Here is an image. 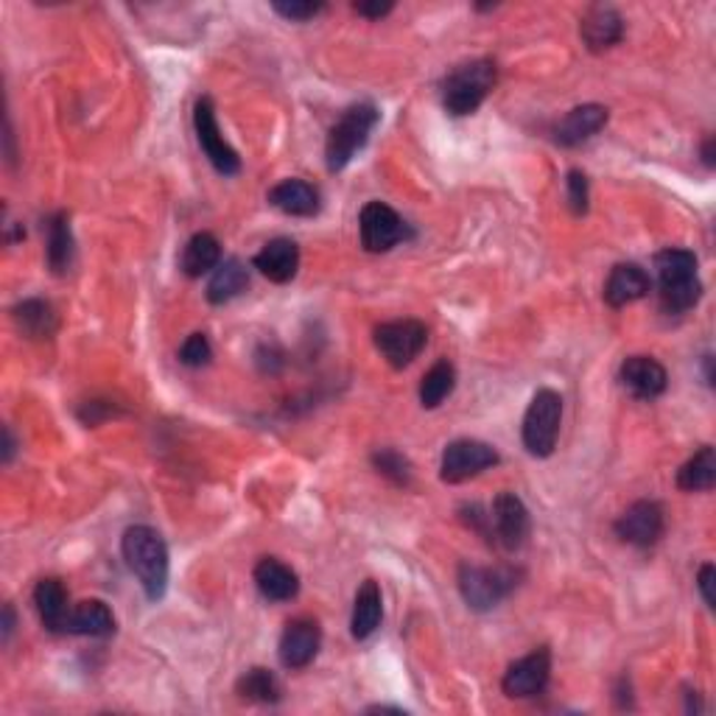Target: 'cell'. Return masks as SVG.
Returning a JSON list of instances; mask_svg holds the SVG:
<instances>
[{
  "instance_id": "cell-1",
  "label": "cell",
  "mask_w": 716,
  "mask_h": 716,
  "mask_svg": "<svg viewBox=\"0 0 716 716\" xmlns=\"http://www.w3.org/2000/svg\"><path fill=\"white\" fill-rule=\"evenodd\" d=\"M123 559L152 602L163 599L169 588V546L152 526H129L121 541Z\"/></svg>"
},
{
  "instance_id": "cell-2",
  "label": "cell",
  "mask_w": 716,
  "mask_h": 716,
  "mask_svg": "<svg viewBox=\"0 0 716 716\" xmlns=\"http://www.w3.org/2000/svg\"><path fill=\"white\" fill-rule=\"evenodd\" d=\"M658 272V303L664 314H686L703 298V283L697 278V255L692 250L669 246L655 255Z\"/></svg>"
},
{
  "instance_id": "cell-3",
  "label": "cell",
  "mask_w": 716,
  "mask_h": 716,
  "mask_svg": "<svg viewBox=\"0 0 716 716\" xmlns=\"http://www.w3.org/2000/svg\"><path fill=\"white\" fill-rule=\"evenodd\" d=\"M375 123H379V110L373 104H353L342 112V118L327 132L325 143V163L331 174L347 169L350 160L367 147Z\"/></svg>"
},
{
  "instance_id": "cell-4",
  "label": "cell",
  "mask_w": 716,
  "mask_h": 716,
  "mask_svg": "<svg viewBox=\"0 0 716 716\" xmlns=\"http://www.w3.org/2000/svg\"><path fill=\"white\" fill-rule=\"evenodd\" d=\"M495 88V64L490 59H473L460 64L443 82V107L448 115H473Z\"/></svg>"
},
{
  "instance_id": "cell-5",
  "label": "cell",
  "mask_w": 716,
  "mask_h": 716,
  "mask_svg": "<svg viewBox=\"0 0 716 716\" xmlns=\"http://www.w3.org/2000/svg\"><path fill=\"white\" fill-rule=\"evenodd\" d=\"M521 571L510 568V565H498V568H484V565H460V594L465 605L476 613H487L498 607L507 599L515 588H518Z\"/></svg>"
},
{
  "instance_id": "cell-6",
  "label": "cell",
  "mask_w": 716,
  "mask_h": 716,
  "mask_svg": "<svg viewBox=\"0 0 716 716\" xmlns=\"http://www.w3.org/2000/svg\"><path fill=\"white\" fill-rule=\"evenodd\" d=\"M559 420H563V397L554 390H537L530 409L524 414L521 437L524 448L537 460H546L554 454V445L559 437Z\"/></svg>"
},
{
  "instance_id": "cell-7",
  "label": "cell",
  "mask_w": 716,
  "mask_h": 716,
  "mask_svg": "<svg viewBox=\"0 0 716 716\" xmlns=\"http://www.w3.org/2000/svg\"><path fill=\"white\" fill-rule=\"evenodd\" d=\"M425 342H428V327L420 320H395L375 327V347L395 370L409 367L423 353Z\"/></svg>"
},
{
  "instance_id": "cell-8",
  "label": "cell",
  "mask_w": 716,
  "mask_h": 716,
  "mask_svg": "<svg viewBox=\"0 0 716 716\" xmlns=\"http://www.w3.org/2000/svg\"><path fill=\"white\" fill-rule=\"evenodd\" d=\"M490 513V543L507 548V552H518L526 543L532 532L530 510L524 501L515 493H498L493 501Z\"/></svg>"
},
{
  "instance_id": "cell-9",
  "label": "cell",
  "mask_w": 716,
  "mask_h": 716,
  "mask_svg": "<svg viewBox=\"0 0 716 716\" xmlns=\"http://www.w3.org/2000/svg\"><path fill=\"white\" fill-rule=\"evenodd\" d=\"M193 129H196V140L202 147L204 158L210 160V165L219 171L222 177H235L241 171V158L228 140L222 138V129H219L216 110H213V101L204 95V99L196 101V110H193Z\"/></svg>"
},
{
  "instance_id": "cell-10",
  "label": "cell",
  "mask_w": 716,
  "mask_h": 716,
  "mask_svg": "<svg viewBox=\"0 0 716 716\" xmlns=\"http://www.w3.org/2000/svg\"><path fill=\"white\" fill-rule=\"evenodd\" d=\"M498 462L501 456L493 445L482 443V440H454L443 451L440 478L448 484H462L467 478L478 476L482 471H487V467H495Z\"/></svg>"
},
{
  "instance_id": "cell-11",
  "label": "cell",
  "mask_w": 716,
  "mask_h": 716,
  "mask_svg": "<svg viewBox=\"0 0 716 716\" xmlns=\"http://www.w3.org/2000/svg\"><path fill=\"white\" fill-rule=\"evenodd\" d=\"M359 228H362V246L367 252H373V255L390 252L392 246H397L409 235L406 222L384 202L364 204L362 216H359Z\"/></svg>"
},
{
  "instance_id": "cell-12",
  "label": "cell",
  "mask_w": 716,
  "mask_h": 716,
  "mask_svg": "<svg viewBox=\"0 0 716 716\" xmlns=\"http://www.w3.org/2000/svg\"><path fill=\"white\" fill-rule=\"evenodd\" d=\"M548 677H552V653H548V647H541L535 649V653L524 655L521 660H515V664L504 672L501 688L513 699L537 697V694L546 692Z\"/></svg>"
},
{
  "instance_id": "cell-13",
  "label": "cell",
  "mask_w": 716,
  "mask_h": 716,
  "mask_svg": "<svg viewBox=\"0 0 716 716\" xmlns=\"http://www.w3.org/2000/svg\"><path fill=\"white\" fill-rule=\"evenodd\" d=\"M664 530L666 518L658 501H635L633 507L624 510L622 518L616 521V535L638 548L655 546L664 537Z\"/></svg>"
},
{
  "instance_id": "cell-14",
  "label": "cell",
  "mask_w": 716,
  "mask_h": 716,
  "mask_svg": "<svg viewBox=\"0 0 716 716\" xmlns=\"http://www.w3.org/2000/svg\"><path fill=\"white\" fill-rule=\"evenodd\" d=\"M322 644V629L314 618H294L285 624L283 635H280V664L285 669H305L311 660L316 658Z\"/></svg>"
},
{
  "instance_id": "cell-15",
  "label": "cell",
  "mask_w": 716,
  "mask_h": 716,
  "mask_svg": "<svg viewBox=\"0 0 716 716\" xmlns=\"http://www.w3.org/2000/svg\"><path fill=\"white\" fill-rule=\"evenodd\" d=\"M618 381L638 401H655L669 386V373L653 355H629L618 370Z\"/></svg>"
},
{
  "instance_id": "cell-16",
  "label": "cell",
  "mask_w": 716,
  "mask_h": 716,
  "mask_svg": "<svg viewBox=\"0 0 716 716\" xmlns=\"http://www.w3.org/2000/svg\"><path fill=\"white\" fill-rule=\"evenodd\" d=\"M607 123V107L602 104H583L565 112L557 123H554V143L571 149L579 147L594 134H599Z\"/></svg>"
},
{
  "instance_id": "cell-17",
  "label": "cell",
  "mask_w": 716,
  "mask_h": 716,
  "mask_svg": "<svg viewBox=\"0 0 716 716\" xmlns=\"http://www.w3.org/2000/svg\"><path fill=\"white\" fill-rule=\"evenodd\" d=\"M653 292V280L638 263H618V266L611 269L605 283V300L613 309H624V305H633L638 300H644Z\"/></svg>"
},
{
  "instance_id": "cell-18",
  "label": "cell",
  "mask_w": 716,
  "mask_h": 716,
  "mask_svg": "<svg viewBox=\"0 0 716 716\" xmlns=\"http://www.w3.org/2000/svg\"><path fill=\"white\" fill-rule=\"evenodd\" d=\"M579 37L591 53H605L624 37V20L613 7H594L579 23Z\"/></svg>"
},
{
  "instance_id": "cell-19",
  "label": "cell",
  "mask_w": 716,
  "mask_h": 716,
  "mask_svg": "<svg viewBox=\"0 0 716 716\" xmlns=\"http://www.w3.org/2000/svg\"><path fill=\"white\" fill-rule=\"evenodd\" d=\"M258 272L272 283H292L300 269V246L292 239H272L255 258H252Z\"/></svg>"
},
{
  "instance_id": "cell-20",
  "label": "cell",
  "mask_w": 716,
  "mask_h": 716,
  "mask_svg": "<svg viewBox=\"0 0 716 716\" xmlns=\"http://www.w3.org/2000/svg\"><path fill=\"white\" fill-rule=\"evenodd\" d=\"M269 204L285 216L311 219L320 213V191L305 180H283L269 191Z\"/></svg>"
},
{
  "instance_id": "cell-21",
  "label": "cell",
  "mask_w": 716,
  "mask_h": 716,
  "mask_svg": "<svg viewBox=\"0 0 716 716\" xmlns=\"http://www.w3.org/2000/svg\"><path fill=\"white\" fill-rule=\"evenodd\" d=\"M255 585L263 599L269 602H292L300 594V577L292 565L280 563L274 557H263L255 565Z\"/></svg>"
},
{
  "instance_id": "cell-22",
  "label": "cell",
  "mask_w": 716,
  "mask_h": 716,
  "mask_svg": "<svg viewBox=\"0 0 716 716\" xmlns=\"http://www.w3.org/2000/svg\"><path fill=\"white\" fill-rule=\"evenodd\" d=\"M384 618V596L375 579H364L353 602V616H350V633L355 641H367L379 629Z\"/></svg>"
},
{
  "instance_id": "cell-23",
  "label": "cell",
  "mask_w": 716,
  "mask_h": 716,
  "mask_svg": "<svg viewBox=\"0 0 716 716\" xmlns=\"http://www.w3.org/2000/svg\"><path fill=\"white\" fill-rule=\"evenodd\" d=\"M68 635H88V638H107L115 633V616L101 599H84L68 613Z\"/></svg>"
},
{
  "instance_id": "cell-24",
  "label": "cell",
  "mask_w": 716,
  "mask_h": 716,
  "mask_svg": "<svg viewBox=\"0 0 716 716\" xmlns=\"http://www.w3.org/2000/svg\"><path fill=\"white\" fill-rule=\"evenodd\" d=\"M34 605H37V613H40L42 627H46L48 633L62 635L64 627H68V613H70L68 591H64V585L53 577L40 579L34 588Z\"/></svg>"
},
{
  "instance_id": "cell-25",
  "label": "cell",
  "mask_w": 716,
  "mask_h": 716,
  "mask_svg": "<svg viewBox=\"0 0 716 716\" xmlns=\"http://www.w3.org/2000/svg\"><path fill=\"white\" fill-rule=\"evenodd\" d=\"M12 320L26 339H51L59 327V316L46 300H23L12 309Z\"/></svg>"
},
{
  "instance_id": "cell-26",
  "label": "cell",
  "mask_w": 716,
  "mask_h": 716,
  "mask_svg": "<svg viewBox=\"0 0 716 716\" xmlns=\"http://www.w3.org/2000/svg\"><path fill=\"white\" fill-rule=\"evenodd\" d=\"M246 285H250V272H246L244 263L239 258H228V261H222L213 269V278L208 283V303H230V300L246 292Z\"/></svg>"
},
{
  "instance_id": "cell-27",
  "label": "cell",
  "mask_w": 716,
  "mask_h": 716,
  "mask_svg": "<svg viewBox=\"0 0 716 716\" xmlns=\"http://www.w3.org/2000/svg\"><path fill=\"white\" fill-rule=\"evenodd\" d=\"M222 263V244L213 233H196L185 244L180 258V269L188 278H202V274L213 272Z\"/></svg>"
},
{
  "instance_id": "cell-28",
  "label": "cell",
  "mask_w": 716,
  "mask_h": 716,
  "mask_svg": "<svg viewBox=\"0 0 716 716\" xmlns=\"http://www.w3.org/2000/svg\"><path fill=\"white\" fill-rule=\"evenodd\" d=\"M48 230V266L57 274H64L73 263V230H70V216L64 210L53 213L46 224Z\"/></svg>"
},
{
  "instance_id": "cell-29",
  "label": "cell",
  "mask_w": 716,
  "mask_h": 716,
  "mask_svg": "<svg viewBox=\"0 0 716 716\" xmlns=\"http://www.w3.org/2000/svg\"><path fill=\"white\" fill-rule=\"evenodd\" d=\"M716 484V451L703 445L686 465L677 471V487L686 493H705Z\"/></svg>"
},
{
  "instance_id": "cell-30",
  "label": "cell",
  "mask_w": 716,
  "mask_h": 716,
  "mask_svg": "<svg viewBox=\"0 0 716 716\" xmlns=\"http://www.w3.org/2000/svg\"><path fill=\"white\" fill-rule=\"evenodd\" d=\"M235 692H239V697L246 699V703L261 705H274L283 697V688H280L278 677L269 669H263V666L244 672V675L239 677V683H235Z\"/></svg>"
},
{
  "instance_id": "cell-31",
  "label": "cell",
  "mask_w": 716,
  "mask_h": 716,
  "mask_svg": "<svg viewBox=\"0 0 716 716\" xmlns=\"http://www.w3.org/2000/svg\"><path fill=\"white\" fill-rule=\"evenodd\" d=\"M456 386V370L448 359H440L428 373L420 381V403L423 409H437L445 397L454 392Z\"/></svg>"
},
{
  "instance_id": "cell-32",
  "label": "cell",
  "mask_w": 716,
  "mask_h": 716,
  "mask_svg": "<svg viewBox=\"0 0 716 716\" xmlns=\"http://www.w3.org/2000/svg\"><path fill=\"white\" fill-rule=\"evenodd\" d=\"M373 465L381 476L390 478L397 487H409L412 484V462L395 448H381L373 454Z\"/></svg>"
},
{
  "instance_id": "cell-33",
  "label": "cell",
  "mask_w": 716,
  "mask_h": 716,
  "mask_svg": "<svg viewBox=\"0 0 716 716\" xmlns=\"http://www.w3.org/2000/svg\"><path fill=\"white\" fill-rule=\"evenodd\" d=\"M210 359H213V347H210L208 336L204 333H191V336L182 342L180 347V362L185 364V367H208Z\"/></svg>"
},
{
  "instance_id": "cell-34",
  "label": "cell",
  "mask_w": 716,
  "mask_h": 716,
  "mask_svg": "<svg viewBox=\"0 0 716 716\" xmlns=\"http://www.w3.org/2000/svg\"><path fill=\"white\" fill-rule=\"evenodd\" d=\"M565 188H568V208L574 216H585L588 213L591 191H588V177L579 169L568 171V180H565Z\"/></svg>"
},
{
  "instance_id": "cell-35",
  "label": "cell",
  "mask_w": 716,
  "mask_h": 716,
  "mask_svg": "<svg viewBox=\"0 0 716 716\" xmlns=\"http://www.w3.org/2000/svg\"><path fill=\"white\" fill-rule=\"evenodd\" d=\"M272 9L280 18L292 20V23H309L325 7L322 3H311V0H292V3H272Z\"/></svg>"
},
{
  "instance_id": "cell-36",
  "label": "cell",
  "mask_w": 716,
  "mask_h": 716,
  "mask_svg": "<svg viewBox=\"0 0 716 716\" xmlns=\"http://www.w3.org/2000/svg\"><path fill=\"white\" fill-rule=\"evenodd\" d=\"M112 414H115V406L110 409V406H107V403L93 401V403H88V406H84L82 412H79V417H82L84 425H99L101 420L112 417Z\"/></svg>"
},
{
  "instance_id": "cell-37",
  "label": "cell",
  "mask_w": 716,
  "mask_h": 716,
  "mask_svg": "<svg viewBox=\"0 0 716 716\" xmlns=\"http://www.w3.org/2000/svg\"><path fill=\"white\" fill-rule=\"evenodd\" d=\"M697 585H699V594H703L705 605H708L710 611H714V607H716V599H714V565L705 563L703 568H699Z\"/></svg>"
},
{
  "instance_id": "cell-38",
  "label": "cell",
  "mask_w": 716,
  "mask_h": 716,
  "mask_svg": "<svg viewBox=\"0 0 716 716\" xmlns=\"http://www.w3.org/2000/svg\"><path fill=\"white\" fill-rule=\"evenodd\" d=\"M353 9L359 14H362V18L381 20V18H386V14H390L392 9H395V3H390V0H384V3H381V0H373V3H355Z\"/></svg>"
},
{
  "instance_id": "cell-39",
  "label": "cell",
  "mask_w": 716,
  "mask_h": 716,
  "mask_svg": "<svg viewBox=\"0 0 716 716\" xmlns=\"http://www.w3.org/2000/svg\"><path fill=\"white\" fill-rule=\"evenodd\" d=\"M14 451H18V440H14L12 428H3V465H9V462L14 460Z\"/></svg>"
},
{
  "instance_id": "cell-40",
  "label": "cell",
  "mask_w": 716,
  "mask_h": 716,
  "mask_svg": "<svg viewBox=\"0 0 716 716\" xmlns=\"http://www.w3.org/2000/svg\"><path fill=\"white\" fill-rule=\"evenodd\" d=\"M716 140H714V134H708V138L703 140V163H705V169H714L716 165Z\"/></svg>"
},
{
  "instance_id": "cell-41",
  "label": "cell",
  "mask_w": 716,
  "mask_h": 716,
  "mask_svg": "<svg viewBox=\"0 0 716 716\" xmlns=\"http://www.w3.org/2000/svg\"><path fill=\"white\" fill-rule=\"evenodd\" d=\"M12 633H14V607L7 605L3 607V644H9Z\"/></svg>"
},
{
  "instance_id": "cell-42",
  "label": "cell",
  "mask_w": 716,
  "mask_h": 716,
  "mask_svg": "<svg viewBox=\"0 0 716 716\" xmlns=\"http://www.w3.org/2000/svg\"><path fill=\"white\" fill-rule=\"evenodd\" d=\"M699 710H703V705H699L697 692H692V688H688L686 692V714H699Z\"/></svg>"
},
{
  "instance_id": "cell-43",
  "label": "cell",
  "mask_w": 716,
  "mask_h": 716,
  "mask_svg": "<svg viewBox=\"0 0 716 716\" xmlns=\"http://www.w3.org/2000/svg\"><path fill=\"white\" fill-rule=\"evenodd\" d=\"M703 362H705V381L714 384V355H705Z\"/></svg>"
}]
</instances>
